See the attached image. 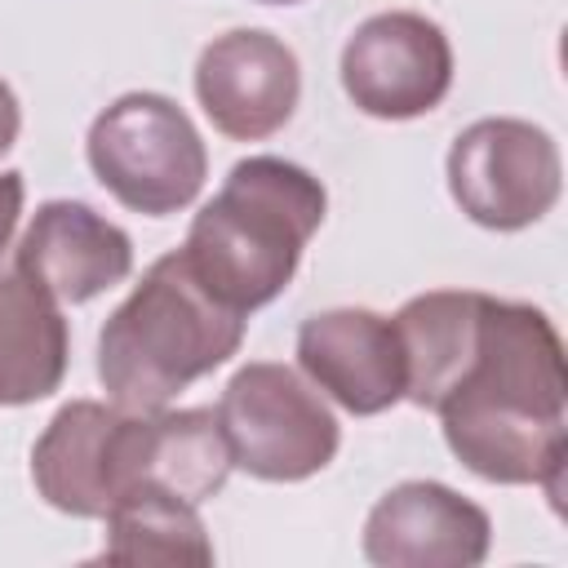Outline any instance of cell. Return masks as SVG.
Listing matches in <instances>:
<instances>
[{
	"mask_svg": "<svg viewBox=\"0 0 568 568\" xmlns=\"http://www.w3.org/2000/svg\"><path fill=\"white\" fill-rule=\"evenodd\" d=\"M231 475V444L213 408L124 413L115 430V493L164 488L191 506L213 497ZM115 497V501H120Z\"/></svg>",
	"mask_w": 568,
	"mask_h": 568,
	"instance_id": "30bf717a",
	"label": "cell"
},
{
	"mask_svg": "<svg viewBox=\"0 0 568 568\" xmlns=\"http://www.w3.org/2000/svg\"><path fill=\"white\" fill-rule=\"evenodd\" d=\"M568 368L546 311L488 297L466 377L435 408L453 457L488 484H537L559 501Z\"/></svg>",
	"mask_w": 568,
	"mask_h": 568,
	"instance_id": "6da1fadb",
	"label": "cell"
},
{
	"mask_svg": "<svg viewBox=\"0 0 568 568\" xmlns=\"http://www.w3.org/2000/svg\"><path fill=\"white\" fill-rule=\"evenodd\" d=\"M453 84V44L439 22L413 9H386L355 27L342 49V89L373 120H413L444 102Z\"/></svg>",
	"mask_w": 568,
	"mask_h": 568,
	"instance_id": "52a82bcc",
	"label": "cell"
},
{
	"mask_svg": "<svg viewBox=\"0 0 568 568\" xmlns=\"http://www.w3.org/2000/svg\"><path fill=\"white\" fill-rule=\"evenodd\" d=\"M217 422L231 444V466L271 484L311 479L342 444L328 404L284 364H244L222 390Z\"/></svg>",
	"mask_w": 568,
	"mask_h": 568,
	"instance_id": "5b68a950",
	"label": "cell"
},
{
	"mask_svg": "<svg viewBox=\"0 0 568 568\" xmlns=\"http://www.w3.org/2000/svg\"><path fill=\"white\" fill-rule=\"evenodd\" d=\"M257 4H297V0H257Z\"/></svg>",
	"mask_w": 568,
	"mask_h": 568,
	"instance_id": "d6986e66",
	"label": "cell"
},
{
	"mask_svg": "<svg viewBox=\"0 0 568 568\" xmlns=\"http://www.w3.org/2000/svg\"><path fill=\"white\" fill-rule=\"evenodd\" d=\"M18 124H22V111H18V98L13 89L0 80V155L18 142Z\"/></svg>",
	"mask_w": 568,
	"mask_h": 568,
	"instance_id": "ac0fdd59",
	"label": "cell"
},
{
	"mask_svg": "<svg viewBox=\"0 0 568 568\" xmlns=\"http://www.w3.org/2000/svg\"><path fill=\"white\" fill-rule=\"evenodd\" d=\"M89 169L133 213L186 209L209 173L191 115L164 93H124L89 129Z\"/></svg>",
	"mask_w": 568,
	"mask_h": 568,
	"instance_id": "277c9868",
	"label": "cell"
},
{
	"mask_svg": "<svg viewBox=\"0 0 568 568\" xmlns=\"http://www.w3.org/2000/svg\"><path fill=\"white\" fill-rule=\"evenodd\" d=\"M129 271H133L129 235L75 200L40 204L18 244V275L31 280L53 302H71V306L129 280Z\"/></svg>",
	"mask_w": 568,
	"mask_h": 568,
	"instance_id": "7c38bea8",
	"label": "cell"
},
{
	"mask_svg": "<svg viewBox=\"0 0 568 568\" xmlns=\"http://www.w3.org/2000/svg\"><path fill=\"white\" fill-rule=\"evenodd\" d=\"M488 537V515L435 479L395 484L364 519V555L382 568H475Z\"/></svg>",
	"mask_w": 568,
	"mask_h": 568,
	"instance_id": "9c48e42d",
	"label": "cell"
},
{
	"mask_svg": "<svg viewBox=\"0 0 568 568\" xmlns=\"http://www.w3.org/2000/svg\"><path fill=\"white\" fill-rule=\"evenodd\" d=\"M115 404L98 399H71L53 413L44 435L31 448V479L40 497L75 519H106L115 506V430H120Z\"/></svg>",
	"mask_w": 568,
	"mask_h": 568,
	"instance_id": "4fadbf2b",
	"label": "cell"
},
{
	"mask_svg": "<svg viewBox=\"0 0 568 568\" xmlns=\"http://www.w3.org/2000/svg\"><path fill=\"white\" fill-rule=\"evenodd\" d=\"M67 320L22 275H0V408H22L62 386Z\"/></svg>",
	"mask_w": 568,
	"mask_h": 568,
	"instance_id": "9a60e30c",
	"label": "cell"
},
{
	"mask_svg": "<svg viewBox=\"0 0 568 568\" xmlns=\"http://www.w3.org/2000/svg\"><path fill=\"white\" fill-rule=\"evenodd\" d=\"M240 342L244 315L217 302L178 248L151 262L142 284L102 324L98 377L115 408L151 413L226 364Z\"/></svg>",
	"mask_w": 568,
	"mask_h": 568,
	"instance_id": "3957f363",
	"label": "cell"
},
{
	"mask_svg": "<svg viewBox=\"0 0 568 568\" xmlns=\"http://www.w3.org/2000/svg\"><path fill=\"white\" fill-rule=\"evenodd\" d=\"M297 364L342 408L368 417L404 399V351L395 324L364 306L311 315L297 328Z\"/></svg>",
	"mask_w": 568,
	"mask_h": 568,
	"instance_id": "8fae6325",
	"label": "cell"
},
{
	"mask_svg": "<svg viewBox=\"0 0 568 568\" xmlns=\"http://www.w3.org/2000/svg\"><path fill=\"white\" fill-rule=\"evenodd\" d=\"M102 564H178L204 568L213 564V541L191 501L164 488H133L106 510V546Z\"/></svg>",
	"mask_w": 568,
	"mask_h": 568,
	"instance_id": "2e32d148",
	"label": "cell"
},
{
	"mask_svg": "<svg viewBox=\"0 0 568 568\" xmlns=\"http://www.w3.org/2000/svg\"><path fill=\"white\" fill-rule=\"evenodd\" d=\"M324 209L328 195L302 164L248 155L195 213L182 253L217 302L248 315L288 288Z\"/></svg>",
	"mask_w": 568,
	"mask_h": 568,
	"instance_id": "7a4b0ae2",
	"label": "cell"
},
{
	"mask_svg": "<svg viewBox=\"0 0 568 568\" xmlns=\"http://www.w3.org/2000/svg\"><path fill=\"white\" fill-rule=\"evenodd\" d=\"M559 146L546 129L510 115L475 120L448 151V191L488 231L541 222L559 200Z\"/></svg>",
	"mask_w": 568,
	"mask_h": 568,
	"instance_id": "8992f818",
	"label": "cell"
},
{
	"mask_svg": "<svg viewBox=\"0 0 568 568\" xmlns=\"http://www.w3.org/2000/svg\"><path fill=\"white\" fill-rule=\"evenodd\" d=\"M18 213H22V173H0V253L9 248Z\"/></svg>",
	"mask_w": 568,
	"mask_h": 568,
	"instance_id": "e0dca14e",
	"label": "cell"
},
{
	"mask_svg": "<svg viewBox=\"0 0 568 568\" xmlns=\"http://www.w3.org/2000/svg\"><path fill=\"white\" fill-rule=\"evenodd\" d=\"M302 93L293 49L271 31H226L195 62V98L217 133L235 142L271 138L288 124Z\"/></svg>",
	"mask_w": 568,
	"mask_h": 568,
	"instance_id": "ba28073f",
	"label": "cell"
},
{
	"mask_svg": "<svg viewBox=\"0 0 568 568\" xmlns=\"http://www.w3.org/2000/svg\"><path fill=\"white\" fill-rule=\"evenodd\" d=\"M488 293L435 288L399 306L395 337L404 351V399L417 408H439L466 377L479 346V315Z\"/></svg>",
	"mask_w": 568,
	"mask_h": 568,
	"instance_id": "5bb4252c",
	"label": "cell"
}]
</instances>
